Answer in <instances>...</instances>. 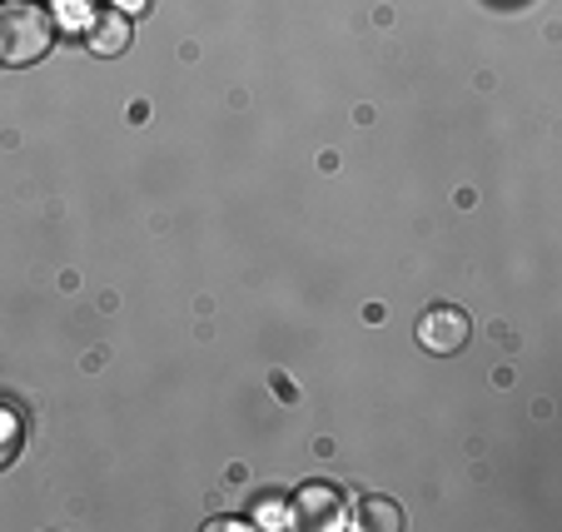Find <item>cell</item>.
I'll return each instance as SVG.
<instances>
[{"instance_id": "cell-1", "label": "cell", "mask_w": 562, "mask_h": 532, "mask_svg": "<svg viewBox=\"0 0 562 532\" xmlns=\"http://www.w3.org/2000/svg\"><path fill=\"white\" fill-rule=\"evenodd\" d=\"M55 45V15L41 0H5L0 5V65H35Z\"/></svg>"}, {"instance_id": "cell-2", "label": "cell", "mask_w": 562, "mask_h": 532, "mask_svg": "<svg viewBox=\"0 0 562 532\" xmlns=\"http://www.w3.org/2000/svg\"><path fill=\"white\" fill-rule=\"evenodd\" d=\"M468 333H473V324H468V314L453 309V304H438V309H428L424 319H418V343H424L428 353H458L468 343Z\"/></svg>"}, {"instance_id": "cell-3", "label": "cell", "mask_w": 562, "mask_h": 532, "mask_svg": "<svg viewBox=\"0 0 562 532\" xmlns=\"http://www.w3.org/2000/svg\"><path fill=\"white\" fill-rule=\"evenodd\" d=\"M294 522H299V528H339V522H344L339 488H324V483H308V488H299Z\"/></svg>"}, {"instance_id": "cell-4", "label": "cell", "mask_w": 562, "mask_h": 532, "mask_svg": "<svg viewBox=\"0 0 562 532\" xmlns=\"http://www.w3.org/2000/svg\"><path fill=\"white\" fill-rule=\"evenodd\" d=\"M86 45H90L95 55H125V50H130V15H125V11H100V15H90Z\"/></svg>"}, {"instance_id": "cell-5", "label": "cell", "mask_w": 562, "mask_h": 532, "mask_svg": "<svg viewBox=\"0 0 562 532\" xmlns=\"http://www.w3.org/2000/svg\"><path fill=\"white\" fill-rule=\"evenodd\" d=\"M359 512H363V522H369V528H383V532L404 528V512L393 508L389 498H363V502H359Z\"/></svg>"}, {"instance_id": "cell-6", "label": "cell", "mask_w": 562, "mask_h": 532, "mask_svg": "<svg viewBox=\"0 0 562 532\" xmlns=\"http://www.w3.org/2000/svg\"><path fill=\"white\" fill-rule=\"evenodd\" d=\"M21 408H5L0 404V463L15 459V448H21Z\"/></svg>"}, {"instance_id": "cell-7", "label": "cell", "mask_w": 562, "mask_h": 532, "mask_svg": "<svg viewBox=\"0 0 562 532\" xmlns=\"http://www.w3.org/2000/svg\"><path fill=\"white\" fill-rule=\"evenodd\" d=\"M145 5H149V0H115V11H125V15H139Z\"/></svg>"}]
</instances>
